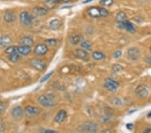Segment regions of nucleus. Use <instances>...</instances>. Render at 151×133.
Masks as SVG:
<instances>
[{"label": "nucleus", "instance_id": "4be33fe9", "mask_svg": "<svg viewBox=\"0 0 151 133\" xmlns=\"http://www.w3.org/2000/svg\"><path fill=\"white\" fill-rule=\"evenodd\" d=\"M60 26H61V22L58 19H55V20H52L50 21L49 24V27L52 30H57L60 28Z\"/></svg>", "mask_w": 151, "mask_h": 133}, {"label": "nucleus", "instance_id": "ea45409f", "mask_svg": "<svg viewBox=\"0 0 151 133\" xmlns=\"http://www.w3.org/2000/svg\"><path fill=\"white\" fill-rule=\"evenodd\" d=\"M59 1L60 3H68V2L71 1V0H59Z\"/></svg>", "mask_w": 151, "mask_h": 133}, {"label": "nucleus", "instance_id": "a19ab883", "mask_svg": "<svg viewBox=\"0 0 151 133\" xmlns=\"http://www.w3.org/2000/svg\"><path fill=\"white\" fill-rule=\"evenodd\" d=\"M144 132L146 133H151V129H147L144 130Z\"/></svg>", "mask_w": 151, "mask_h": 133}, {"label": "nucleus", "instance_id": "72a5a7b5", "mask_svg": "<svg viewBox=\"0 0 151 133\" xmlns=\"http://www.w3.org/2000/svg\"><path fill=\"white\" fill-rule=\"evenodd\" d=\"M112 103L115 106H119V105L122 104V102H121L120 100V99H118V98H114V101H112Z\"/></svg>", "mask_w": 151, "mask_h": 133}, {"label": "nucleus", "instance_id": "b1692460", "mask_svg": "<svg viewBox=\"0 0 151 133\" xmlns=\"http://www.w3.org/2000/svg\"><path fill=\"white\" fill-rule=\"evenodd\" d=\"M21 59V55H19L18 52H15L9 55V59L12 63H16L19 61Z\"/></svg>", "mask_w": 151, "mask_h": 133}, {"label": "nucleus", "instance_id": "f03ea898", "mask_svg": "<svg viewBox=\"0 0 151 133\" xmlns=\"http://www.w3.org/2000/svg\"><path fill=\"white\" fill-rule=\"evenodd\" d=\"M150 88L147 85L140 84L135 89L136 95L140 99H146L149 95Z\"/></svg>", "mask_w": 151, "mask_h": 133}, {"label": "nucleus", "instance_id": "f3484780", "mask_svg": "<svg viewBox=\"0 0 151 133\" xmlns=\"http://www.w3.org/2000/svg\"><path fill=\"white\" fill-rule=\"evenodd\" d=\"M32 13L38 16H44L47 15L48 10L47 9L42 7H36L32 9Z\"/></svg>", "mask_w": 151, "mask_h": 133}, {"label": "nucleus", "instance_id": "e433bc0d", "mask_svg": "<svg viewBox=\"0 0 151 133\" xmlns=\"http://www.w3.org/2000/svg\"><path fill=\"white\" fill-rule=\"evenodd\" d=\"M5 110H6V108H5V106H4L3 104H2L1 105H0V115L4 112Z\"/></svg>", "mask_w": 151, "mask_h": 133}, {"label": "nucleus", "instance_id": "bb28decb", "mask_svg": "<svg viewBox=\"0 0 151 133\" xmlns=\"http://www.w3.org/2000/svg\"><path fill=\"white\" fill-rule=\"evenodd\" d=\"M105 83H109V84H111L112 85V86L116 87V88H118V87L120 85H119L118 82H117L116 81L114 80V79H111V78H106L105 79Z\"/></svg>", "mask_w": 151, "mask_h": 133}, {"label": "nucleus", "instance_id": "dca6fc26", "mask_svg": "<svg viewBox=\"0 0 151 133\" xmlns=\"http://www.w3.org/2000/svg\"><path fill=\"white\" fill-rule=\"evenodd\" d=\"M67 116V112L65 110H61L57 113L55 118V121L57 123H61Z\"/></svg>", "mask_w": 151, "mask_h": 133}, {"label": "nucleus", "instance_id": "58836bf2", "mask_svg": "<svg viewBox=\"0 0 151 133\" xmlns=\"http://www.w3.org/2000/svg\"><path fill=\"white\" fill-rule=\"evenodd\" d=\"M145 60L148 63H151V57H147Z\"/></svg>", "mask_w": 151, "mask_h": 133}, {"label": "nucleus", "instance_id": "20e7f679", "mask_svg": "<svg viewBox=\"0 0 151 133\" xmlns=\"http://www.w3.org/2000/svg\"><path fill=\"white\" fill-rule=\"evenodd\" d=\"M38 101L40 104L45 108H52L55 106V102L52 99L47 96H40L38 98Z\"/></svg>", "mask_w": 151, "mask_h": 133}, {"label": "nucleus", "instance_id": "a211bd4d", "mask_svg": "<svg viewBox=\"0 0 151 133\" xmlns=\"http://www.w3.org/2000/svg\"><path fill=\"white\" fill-rule=\"evenodd\" d=\"M83 40V36L82 35H75L70 36V42L73 45H77Z\"/></svg>", "mask_w": 151, "mask_h": 133}, {"label": "nucleus", "instance_id": "c9c22d12", "mask_svg": "<svg viewBox=\"0 0 151 133\" xmlns=\"http://www.w3.org/2000/svg\"><path fill=\"white\" fill-rule=\"evenodd\" d=\"M42 132H45V133H56L57 132L56 130H42Z\"/></svg>", "mask_w": 151, "mask_h": 133}, {"label": "nucleus", "instance_id": "f257e3e1", "mask_svg": "<svg viewBox=\"0 0 151 133\" xmlns=\"http://www.w3.org/2000/svg\"><path fill=\"white\" fill-rule=\"evenodd\" d=\"M77 130L78 132H96L98 130V125L93 122H87L79 126Z\"/></svg>", "mask_w": 151, "mask_h": 133}, {"label": "nucleus", "instance_id": "0eeeda50", "mask_svg": "<svg viewBox=\"0 0 151 133\" xmlns=\"http://www.w3.org/2000/svg\"><path fill=\"white\" fill-rule=\"evenodd\" d=\"M128 59L132 61L137 60L140 56V51L138 48L132 47L129 48L127 52Z\"/></svg>", "mask_w": 151, "mask_h": 133}, {"label": "nucleus", "instance_id": "1a4fd4ad", "mask_svg": "<svg viewBox=\"0 0 151 133\" xmlns=\"http://www.w3.org/2000/svg\"><path fill=\"white\" fill-rule=\"evenodd\" d=\"M25 112L26 114L27 115L28 117H35L38 116L40 114V110L38 108L35 107V106H27L25 108Z\"/></svg>", "mask_w": 151, "mask_h": 133}, {"label": "nucleus", "instance_id": "c756f323", "mask_svg": "<svg viewBox=\"0 0 151 133\" xmlns=\"http://www.w3.org/2000/svg\"><path fill=\"white\" fill-rule=\"evenodd\" d=\"M105 87L108 89V90L111 91V92H116V91H117V89H118V88H116V87L114 86L111 84L107 83H105Z\"/></svg>", "mask_w": 151, "mask_h": 133}, {"label": "nucleus", "instance_id": "37998d69", "mask_svg": "<svg viewBox=\"0 0 151 133\" xmlns=\"http://www.w3.org/2000/svg\"><path fill=\"white\" fill-rule=\"evenodd\" d=\"M91 1H92V0H86V1H83V4L89 3V2H91Z\"/></svg>", "mask_w": 151, "mask_h": 133}, {"label": "nucleus", "instance_id": "473e14b6", "mask_svg": "<svg viewBox=\"0 0 151 133\" xmlns=\"http://www.w3.org/2000/svg\"><path fill=\"white\" fill-rule=\"evenodd\" d=\"M99 11H100V15L101 17H107L109 15V12L106 9L99 8Z\"/></svg>", "mask_w": 151, "mask_h": 133}, {"label": "nucleus", "instance_id": "7c9ffc66", "mask_svg": "<svg viewBox=\"0 0 151 133\" xmlns=\"http://www.w3.org/2000/svg\"><path fill=\"white\" fill-rule=\"evenodd\" d=\"M114 3V0H101L100 4L104 6L109 7L111 6Z\"/></svg>", "mask_w": 151, "mask_h": 133}, {"label": "nucleus", "instance_id": "9d476101", "mask_svg": "<svg viewBox=\"0 0 151 133\" xmlns=\"http://www.w3.org/2000/svg\"><path fill=\"white\" fill-rule=\"evenodd\" d=\"M118 27L120 28V29H124V30H127L128 32L130 33H134L136 32V28L133 25V24L130 22V21H126L125 22L118 24Z\"/></svg>", "mask_w": 151, "mask_h": 133}, {"label": "nucleus", "instance_id": "6ab92c4d", "mask_svg": "<svg viewBox=\"0 0 151 133\" xmlns=\"http://www.w3.org/2000/svg\"><path fill=\"white\" fill-rule=\"evenodd\" d=\"M19 44L21 45H25L32 47L34 45V40L30 36H24L19 40Z\"/></svg>", "mask_w": 151, "mask_h": 133}, {"label": "nucleus", "instance_id": "423d86ee", "mask_svg": "<svg viewBox=\"0 0 151 133\" xmlns=\"http://www.w3.org/2000/svg\"><path fill=\"white\" fill-rule=\"evenodd\" d=\"M19 20L21 23L24 26H30L32 23L33 17L32 16L29 12L26 11H24L22 12L19 15Z\"/></svg>", "mask_w": 151, "mask_h": 133}, {"label": "nucleus", "instance_id": "2f4dec72", "mask_svg": "<svg viewBox=\"0 0 151 133\" xmlns=\"http://www.w3.org/2000/svg\"><path fill=\"white\" fill-rule=\"evenodd\" d=\"M53 73H54V71H53L50 72V73H48L46 75L45 77H42V79H41V81H40V83H44V82H45L46 81H47L48 79H49L50 77L52 75Z\"/></svg>", "mask_w": 151, "mask_h": 133}, {"label": "nucleus", "instance_id": "6e6552de", "mask_svg": "<svg viewBox=\"0 0 151 133\" xmlns=\"http://www.w3.org/2000/svg\"><path fill=\"white\" fill-rule=\"evenodd\" d=\"M48 47L47 45L39 44L34 49V53L37 56H43L48 52Z\"/></svg>", "mask_w": 151, "mask_h": 133}, {"label": "nucleus", "instance_id": "4468645a", "mask_svg": "<svg viewBox=\"0 0 151 133\" xmlns=\"http://www.w3.org/2000/svg\"><path fill=\"white\" fill-rule=\"evenodd\" d=\"M87 14L93 18H98L99 17H101L99 8H97V7L89 8L87 10Z\"/></svg>", "mask_w": 151, "mask_h": 133}, {"label": "nucleus", "instance_id": "7ed1b4c3", "mask_svg": "<svg viewBox=\"0 0 151 133\" xmlns=\"http://www.w3.org/2000/svg\"><path fill=\"white\" fill-rule=\"evenodd\" d=\"M30 65L34 69L39 71H43L47 69V65L42 59L38 58H34L30 60Z\"/></svg>", "mask_w": 151, "mask_h": 133}, {"label": "nucleus", "instance_id": "393cba45", "mask_svg": "<svg viewBox=\"0 0 151 133\" xmlns=\"http://www.w3.org/2000/svg\"><path fill=\"white\" fill-rule=\"evenodd\" d=\"M81 47L83 49L87 50V51H90L92 49V45L89 40H83L81 42Z\"/></svg>", "mask_w": 151, "mask_h": 133}, {"label": "nucleus", "instance_id": "39448f33", "mask_svg": "<svg viewBox=\"0 0 151 133\" xmlns=\"http://www.w3.org/2000/svg\"><path fill=\"white\" fill-rule=\"evenodd\" d=\"M73 55L75 58L83 60V61H88L89 59V55L88 52H87V50L83 49V48L75 49L73 52Z\"/></svg>", "mask_w": 151, "mask_h": 133}, {"label": "nucleus", "instance_id": "49530a36", "mask_svg": "<svg viewBox=\"0 0 151 133\" xmlns=\"http://www.w3.org/2000/svg\"><path fill=\"white\" fill-rule=\"evenodd\" d=\"M2 104H3V102H2V101H1V100H0V105H1Z\"/></svg>", "mask_w": 151, "mask_h": 133}, {"label": "nucleus", "instance_id": "5701e85b", "mask_svg": "<svg viewBox=\"0 0 151 133\" xmlns=\"http://www.w3.org/2000/svg\"><path fill=\"white\" fill-rule=\"evenodd\" d=\"M92 57L93 59L96 60H101L104 59L106 58V55L104 52L100 51H95L92 53Z\"/></svg>", "mask_w": 151, "mask_h": 133}, {"label": "nucleus", "instance_id": "4c0bfd02", "mask_svg": "<svg viewBox=\"0 0 151 133\" xmlns=\"http://www.w3.org/2000/svg\"><path fill=\"white\" fill-rule=\"evenodd\" d=\"M126 127H127V129L130 130H132L134 129V125L132 123H129V124H126Z\"/></svg>", "mask_w": 151, "mask_h": 133}, {"label": "nucleus", "instance_id": "a18cd8bd", "mask_svg": "<svg viewBox=\"0 0 151 133\" xmlns=\"http://www.w3.org/2000/svg\"><path fill=\"white\" fill-rule=\"evenodd\" d=\"M148 117H151V112H150L149 114H148Z\"/></svg>", "mask_w": 151, "mask_h": 133}, {"label": "nucleus", "instance_id": "ddd939ff", "mask_svg": "<svg viewBox=\"0 0 151 133\" xmlns=\"http://www.w3.org/2000/svg\"><path fill=\"white\" fill-rule=\"evenodd\" d=\"M4 18V20L8 23H13L16 20V17L14 12L12 10H9V9L5 12Z\"/></svg>", "mask_w": 151, "mask_h": 133}, {"label": "nucleus", "instance_id": "de8ad7c7", "mask_svg": "<svg viewBox=\"0 0 151 133\" xmlns=\"http://www.w3.org/2000/svg\"><path fill=\"white\" fill-rule=\"evenodd\" d=\"M150 52H151V47L150 48Z\"/></svg>", "mask_w": 151, "mask_h": 133}, {"label": "nucleus", "instance_id": "cd10ccee", "mask_svg": "<svg viewBox=\"0 0 151 133\" xmlns=\"http://www.w3.org/2000/svg\"><path fill=\"white\" fill-rule=\"evenodd\" d=\"M5 52L8 55H10L12 53L17 52V47H15V46H10V47H8L6 48Z\"/></svg>", "mask_w": 151, "mask_h": 133}, {"label": "nucleus", "instance_id": "f8f14e48", "mask_svg": "<svg viewBox=\"0 0 151 133\" xmlns=\"http://www.w3.org/2000/svg\"><path fill=\"white\" fill-rule=\"evenodd\" d=\"M17 52L23 56H27L31 53L32 48L31 47H29V46L20 45L17 47Z\"/></svg>", "mask_w": 151, "mask_h": 133}, {"label": "nucleus", "instance_id": "a878e982", "mask_svg": "<svg viewBox=\"0 0 151 133\" xmlns=\"http://www.w3.org/2000/svg\"><path fill=\"white\" fill-rule=\"evenodd\" d=\"M45 43L47 46H50V47H54L56 46L58 43V40L55 39V38H49V39L45 40Z\"/></svg>", "mask_w": 151, "mask_h": 133}, {"label": "nucleus", "instance_id": "c03bdc74", "mask_svg": "<svg viewBox=\"0 0 151 133\" xmlns=\"http://www.w3.org/2000/svg\"><path fill=\"white\" fill-rule=\"evenodd\" d=\"M2 122H3V118H2V117L1 116H0V123Z\"/></svg>", "mask_w": 151, "mask_h": 133}, {"label": "nucleus", "instance_id": "79ce46f5", "mask_svg": "<svg viewBox=\"0 0 151 133\" xmlns=\"http://www.w3.org/2000/svg\"><path fill=\"white\" fill-rule=\"evenodd\" d=\"M102 132H111L110 130H104L102 131Z\"/></svg>", "mask_w": 151, "mask_h": 133}, {"label": "nucleus", "instance_id": "9b49d317", "mask_svg": "<svg viewBox=\"0 0 151 133\" xmlns=\"http://www.w3.org/2000/svg\"><path fill=\"white\" fill-rule=\"evenodd\" d=\"M24 111L21 106H16L12 110V115L16 119H20L24 116Z\"/></svg>", "mask_w": 151, "mask_h": 133}, {"label": "nucleus", "instance_id": "f704fd0d", "mask_svg": "<svg viewBox=\"0 0 151 133\" xmlns=\"http://www.w3.org/2000/svg\"><path fill=\"white\" fill-rule=\"evenodd\" d=\"M121 55H122V52L120 51V50H118V51L114 52V57L115 59H118V58L121 57Z\"/></svg>", "mask_w": 151, "mask_h": 133}, {"label": "nucleus", "instance_id": "412c9836", "mask_svg": "<svg viewBox=\"0 0 151 133\" xmlns=\"http://www.w3.org/2000/svg\"><path fill=\"white\" fill-rule=\"evenodd\" d=\"M60 3L59 0H46L44 2V6L47 9H52L55 8L58 4Z\"/></svg>", "mask_w": 151, "mask_h": 133}, {"label": "nucleus", "instance_id": "c85d7f7f", "mask_svg": "<svg viewBox=\"0 0 151 133\" xmlns=\"http://www.w3.org/2000/svg\"><path fill=\"white\" fill-rule=\"evenodd\" d=\"M112 69L114 72L120 73L124 69L123 67L119 64H114L112 66Z\"/></svg>", "mask_w": 151, "mask_h": 133}, {"label": "nucleus", "instance_id": "aec40b11", "mask_svg": "<svg viewBox=\"0 0 151 133\" xmlns=\"http://www.w3.org/2000/svg\"><path fill=\"white\" fill-rule=\"evenodd\" d=\"M127 20H128L127 16H126V14H125V12H120L116 15V22H117V24L124 23V22H125L127 21Z\"/></svg>", "mask_w": 151, "mask_h": 133}, {"label": "nucleus", "instance_id": "2eb2a0df", "mask_svg": "<svg viewBox=\"0 0 151 133\" xmlns=\"http://www.w3.org/2000/svg\"><path fill=\"white\" fill-rule=\"evenodd\" d=\"M12 38L8 35H2L0 36V46L1 47H7L11 44Z\"/></svg>", "mask_w": 151, "mask_h": 133}]
</instances>
